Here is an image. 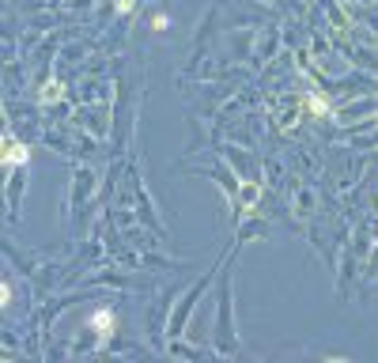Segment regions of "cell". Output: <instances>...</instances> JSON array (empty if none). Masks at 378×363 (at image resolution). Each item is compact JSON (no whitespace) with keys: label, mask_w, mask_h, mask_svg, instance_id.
Instances as JSON below:
<instances>
[{"label":"cell","mask_w":378,"mask_h":363,"mask_svg":"<svg viewBox=\"0 0 378 363\" xmlns=\"http://www.w3.org/2000/svg\"><path fill=\"white\" fill-rule=\"evenodd\" d=\"M0 163H4V171L27 167V163H30V148H27V144H19L12 133H4V156H0Z\"/></svg>","instance_id":"cell-1"},{"label":"cell","mask_w":378,"mask_h":363,"mask_svg":"<svg viewBox=\"0 0 378 363\" xmlns=\"http://www.w3.org/2000/svg\"><path fill=\"white\" fill-rule=\"evenodd\" d=\"M61 95H64V83L61 80H50L46 87H42V106H53V103H61Z\"/></svg>","instance_id":"cell-2"},{"label":"cell","mask_w":378,"mask_h":363,"mask_svg":"<svg viewBox=\"0 0 378 363\" xmlns=\"http://www.w3.org/2000/svg\"><path fill=\"white\" fill-rule=\"evenodd\" d=\"M91 325L98 329V333H106V329H114V314H110V311H95L91 314Z\"/></svg>","instance_id":"cell-3"},{"label":"cell","mask_w":378,"mask_h":363,"mask_svg":"<svg viewBox=\"0 0 378 363\" xmlns=\"http://www.w3.org/2000/svg\"><path fill=\"white\" fill-rule=\"evenodd\" d=\"M307 106L314 110V114H321V117H326V114H333V106H329L321 95H310V98H307Z\"/></svg>","instance_id":"cell-4"},{"label":"cell","mask_w":378,"mask_h":363,"mask_svg":"<svg viewBox=\"0 0 378 363\" xmlns=\"http://www.w3.org/2000/svg\"><path fill=\"white\" fill-rule=\"evenodd\" d=\"M258 197H261V190H258V185H242V204H246V208H253V204H258Z\"/></svg>","instance_id":"cell-5"},{"label":"cell","mask_w":378,"mask_h":363,"mask_svg":"<svg viewBox=\"0 0 378 363\" xmlns=\"http://www.w3.org/2000/svg\"><path fill=\"white\" fill-rule=\"evenodd\" d=\"M137 8V0H118V16H129Z\"/></svg>","instance_id":"cell-6"}]
</instances>
